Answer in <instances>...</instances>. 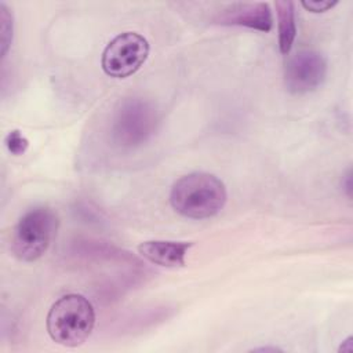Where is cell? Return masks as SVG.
Returning a JSON list of instances; mask_svg holds the SVG:
<instances>
[{
  "mask_svg": "<svg viewBox=\"0 0 353 353\" xmlns=\"http://www.w3.org/2000/svg\"><path fill=\"white\" fill-rule=\"evenodd\" d=\"M228 199L225 183L208 172H190L181 176L171 188V207L190 219L216 215Z\"/></svg>",
  "mask_w": 353,
  "mask_h": 353,
  "instance_id": "obj_1",
  "label": "cell"
},
{
  "mask_svg": "<svg viewBox=\"0 0 353 353\" xmlns=\"http://www.w3.org/2000/svg\"><path fill=\"white\" fill-rule=\"evenodd\" d=\"M46 324L54 342L76 347L91 335L95 325V310L84 295L66 294L51 305Z\"/></svg>",
  "mask_w": 353,
  "mask_h": 353,
  "instance_id": "obj_2",
  "label": "cell"
},
{
  "mask_svg": "<svg viewBox=\"0 0 353 353\" xmlns=\"http://www.w3.org/2000/svg\"><path fill=\"white\" fill-rule=\"evenodd\" d=\"M58 215L46 205L28 210L17 222L11 233V252L22 262H34L48 250L57 229Z\"/></svg>",
  "mask_w": 353,
  "mask_h": 353,
  "instance_id": "obj_3",
  "label": "cell"
},
{
  "mask_svg": "<svg viewBox=\"0 0 353 353\" xmlns=\"http://www.w3.org/2000/svg\"><path fill=\"white\" fill-rule=\"evenodd\" d=\"M159 114L156 108L141 98L125 99L112 121V138L121 148H138L156 132Z\"/></svg>",
  "mask_w": 353,
  "mask_h": 353,
  "instance_id": "obj_4",
  "label": "cell"
},
{
  "mask_svg": "<svg viewBox=\"0 0 353 353\" xmlns=\"http://www.w3.org/2000/svg\"><path fill=\"white\" fill-rule=\"evenodd\" d=\"M149 55L148 40L137 32H123L113 37L102 52V69L114 79L134 74Z\"/></svg>",
  "mask_w": 353,
  "mask_h": 353,
  "instance_id": "obj_5",
  "label": "cell"
},
{
  "mask_svg": "<svg viewBox=\"0 0 353 353\" xmlns=\"http://www.w3.org/2000/svg\"><path fill=\"white\" fill-rule=\"evenodd\" d=\"M327 61L316 50H301L291 55L284 69L285 88L295 95L317 90L325 80Z\"/></svg>",
  "mask_w": 353,
  "mask_h": 353,
  "instance_id": "obj_6",
  "label": "cell"
},
{
  "mask_svg": "<svg viewBox=\"0 0 353 353\" xmlns=\"http://www.w3.org/2000/svg\"><path fill=\"white\" fill-rule=\"evenodd\" d=\"M214 21L223 26H243L259 32H269L273 26L270 6L263 1L232 3L223 7Z\"/></svg>",
  "mask_w": 353,
  "mask_h": 353,
  "instance_id": "obj_7",
  "label": "cell"
},
{
  "mask_svg": "<svg viewBox=\"0 0 353 353\" xmlns=\"http://www.w3.org/2000/svg\"><path fill=\"white\" fill-rule=\"evenodd\" d=\"M192 245V241L148 240L138 245V252L154 265L164 268H182L185 266V256Z\"/></svg>",
  "mask_w": 353,
  "mask_h": 353,
  "instance_id": "obj_8",
  "label": "cell"
},
{
  "mask_svg": "<svg viewBox=\"0 0 353 353\" xmlns=\"http://www.w3.org/2000/svg\"><path fill=\"white\" fill-rule=\"evenodd\" d=\"M274 7L277 14L279 50L283 55H288L296 36L295 6L290 0H277L274 3Z\"/></svg>",
  "mask_w": 353,
  "mask_h": 353,
  "instance_id": "obj_9",
  "label": "cell"
},
{
  "mask_svg": "<svg viewBox=\"0 0 353 353\" xmlns=\"http://www.w3.org/2000/svg\"><path fill=\"white\" fill-rule=\"evenodd\" d=\"M0 21H1V55L4 57L8 51L12 40V14L4 3H0Z\"/></svg>",
  "mask_w": 353,
  "mask_h": 353,
  "instance_id": "obj_10",
  "label": "cell"
},
{
  "mask_svg": "<svg viewBox=\"0 0 353 353\" xmlns=\"http://www.w3.org/2000/svg\"><path fill=\"white\" fill-rule=\"evenodd\" d=\"M4 143L7 150L14 156H21L29 148L28 138L19 130H11L4 138Z\"/></svg>",
  "mask_w": 353,
  "mask_h": 353,
  "instance_id": "obj_11",
  "label": "cell"
},
{
  "mask_svg": "<svg viewBox=\"0 0 353 353\" xmlns=\"http://www.w3.org/2000/svg\"><path fill=\"white\" fill-rule=\"evenodd\" d=\"M302 7L310 12H325L338 4V0H305Z\"/></svg>",
  "mask_w": 353,
  "mask_h": 353,
  "instance_id": "obj_12",
  "label": "cell"
},
{
  "mask_svg": "<svg viewBox=\"0 0 353 353\" xmlns=\"http://www.w3.org/2000/svg\"><path fill=\"white\" fill-rule=\"evenodd\" d=\"M342 186L345 189V193L347 197H352V172L350 170L347 171V174L342 178Z\"/></svg>",
  "mask_w": 353,
  "mask_h": 353,
  "instance_id": "obj_13",
  "label": "cell"
},
{
  "mask_svg": "<svg viewBox=\"0 0 353 353\" xmlns=\"http://www.w3.org/2000/svg\"><path fill=\"white\" fill-rule=\"evenodd\" d=\"M251 352H281V349L274 346H265V347H255Z\"/></svg>",
  "mask_w": 353,
  "mask_h": 353,
  "instance_id": "obj_14",
  "label": "cell"
},
{
  "mask_svg": "<svg viewBox=\"0 0 353 353\" xmlns=\"http://www.w3.org/2000/svg\"><path fill=\"white\" fill-rule=\"evenodd\" d=\"M352 341H353V338H352V336H349V338L345 341V345L352 346ZM345 350H346V347H343V346H341V347H339V352H345ZM347 350H350V349L347 347Z\"/></svg>",
  "mask_w": 353,
  "mask_h": 353,
  "instance_id": "obj_15",
  "label": "cell"
}]
</instances>
